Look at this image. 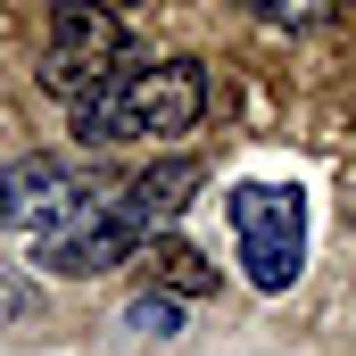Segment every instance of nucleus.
Listing matches in <instances>:
<instances>
[{"mask_svg":"<svg viewBox=\"0 0 356 356\" xmlns=\"http://www.w3.org/2000/svg\"><path fill=\"white\" fill-rule=\"evenodd\" d=\"M108 8H133V0H108Z\"/></svg>","mask_w":356,"mask_h":356,"instance_id":"9b49d317","label":"nucleus"},{"mask_svg":"<svg viewBox=\"0 0 356 356\" xmlns=\"http://www.w3.org/2000/svg\"><path fill=\"white\" fill-rule=\"evenodd\" d=\"M17 224V207H8V166H0V232Z\"/></svg>","mask_w":356,"mask_h":356,"instance_id":"9d476101","label":"nucleus"},{"mask_svg":"<svg viewBox=\"0 0 356 356\" xmlns=\"http://www.w3.org/2000/svg\"><path fill=\"white\" fill-rule=\"evenodd\" d=\"M232 8H249L257 25H282V33H307L332 17V0H232Z\"/></svg>","mask_w":356,"mask_h":356,"instance_id":"6e6552de","label":"nucleus"},{"mask_svg":"<svg viewBox=\"0 0 356 356\" xmlns=\"http://www.w3.org/2000/svg\"><path fill=\"white\" fill-rule=\"evenodd\" d=\"M116 58H124V25H116V8L108 0H50V50H42V91L50 99H83L116 75Z\"/></svg>","mask_w":356,"mask_h":356,"instance_id":"7ed1b4c3","label":"nucleus"},{"mask_svg":"<svg viewBox=\"0 0 356 356\" xmlns=\"http://www.w3.org/2000/svg\"><path fill=\"white\" fill-rule=\"evenodd\" d=\"M75 191H83V175H75V166H58V158H25V166H8V207H17V224H25V232H42L50 216H67V207H75Z\"/></svg>","mask_w":356,"mask_h":356,"instance_id":"423d86ee","label":"nucleus"},{"mask_svg":"<svg viewBox=\"0 0 356 356\" xmlns=\"http://www.w3.org/2000/svg\"><path fill=\"white\" fill-rule=\"evenodd\" d=\"M149 249H158V290H175V298H207V290L224 282L191 241H149Z\"/></svg>","mask_w":356,"mask_h":356,"instance_id":"0eeeda50","label":"nucleus"},{"mask_svg":"<svg viewBox=\"0 0 356 356\" xmlns=\"http://www.w3.org/2000/svg\"><path fill=\"white\" fill-rule=\"evenodd\" d=\"M207 182L199 158H158V166H141V175L124 182V199H133V216H141V232L158 241V232H175V216L191 207V191Z\"/></svg>","mask_w":356,"mask_h":356,"instance_id":"39448f33","label":"nucleus"},{"mask_svg":"<svg viewBox=\"0 0 356 356\" xmlns=\"http://www.w3.org/2000/svg\"><path fill=\"white\" fill-rule=\"evenodd\" d=\"M141 249H149V232H141L124 182H83L75 207L33 232V257L50 273H67V282H99V273H116L124 257H141Z\"/></svg>","mask_w":356,"mask_h":356,"instance_id":"f03ea898","label":"nucleus"},{"mask_svg":"<svg viewBox=\"0 0 356 356\" xmlns=\"http://www.w3.org/2000/svg\"><path fill=\"white\" fill-rule=\"evenodd\" d=\"M207 108L199 58H116V75L67 108V133L83 149H124V141H166L191 133Z\"/></svg>","mask_w":356,"mask_h":356,"instance_id":"f257e3e1","label":"nucleus"},{"mask_svg":"<svg viewBox=\"0 0 356 356\" xmlns=\"http://www.w3.org/2000/svg\"><path fill=\"white\" fill-rule=\"evenodd\" d=\"M124 323H133L141 340H175V332H182V298H175V290H141Z\"/></svg>","mask_w":356,"mask_h":356,"instance_id":"1a4fd4ad","label":"nucleus"},{"mask_svg":"<svg viewBox=\"0 0 356 356\" xmlns=\"http://www.w3.org/2000/svg\"><path fill=\"white\" fill-rule=\"evenodd\" d=\"M232 232H241V266L257 290H290L307 266V207L298 191H273V182H241L232 191Z\"/></svg>","mask_w":356,"mask_h":356,"instance_id":"20e7f679","label":"nucleus"}]
</instances>
